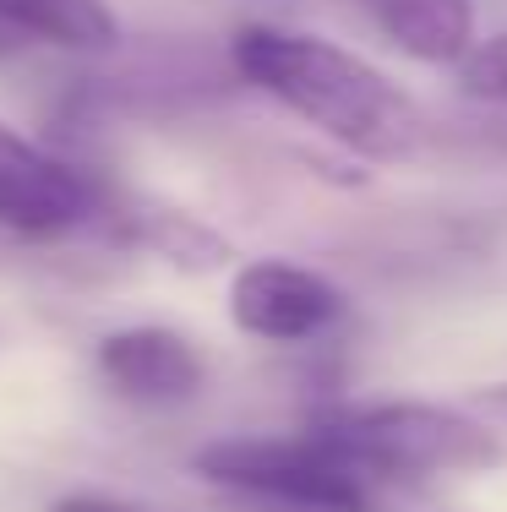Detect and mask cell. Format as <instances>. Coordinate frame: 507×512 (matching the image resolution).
Here are the masks:
<instances>
[{
    "instance_id": "obj_1",
    "label": "cell",
    "mask_w": 507,
    "mask_h": 512,
    "mask_svg": "<svg viewBox=\"0 0 507 512\" xmlns=\"http://www.w3.org/2000/svg\"><path fill=\"white\" fill-rule=\"evenodd\" d=\"M229 60L257 93H268L311 131H322L344 153L371 158V164H393V158L415 153L420 131H426L415 99L388 71H377L344 44L284 28H240L229 39Z\"/></svg>"
},
{
    "instance_id": "obj_2",
    "label": "cell",
    "mask_w": 507,
    "mask_h": 512,
    "mask_svg": "<svg viewBox=\"0 0 507 512\" xmlns=\"http://www.w3.org/2000/svg\"><path fill=\"white\" fill-rule=\"evenodd\" d=\"M197 474L273 512H448L426 480L382 474L328 436H229L197 453Z\"/></svg>"
},
{
    "instance_id": "obj_3",
    "label": "cell",
    "mask_w": 507,
    "mask_h": 512,
    "mask_svg": "<svg viewBox=\"0 0 507 512\" xmlns=\"http://www.w3.org/2000/svg\"><path fill=\"white\" fill-rule=\"evenodd\" d=\"M311 431L328 436L333 447L355 453L360 463L404 480H437V474H475L502 458V442L491 436L486 420L442 404H333L311 414Z\"/></svg>"
},
{
    "instance_id": "obj_4",
    "label": "cell",
    "mask_w": 507,
    "mask_h": 512,
    "mask_svg": "<svg viewBox=\"0 0 507 512\" xmlns=\"http://www.w3.org/2000/svg\"><path fill=\"white\" fill-rule=\"evenodd\" d=\"M349 300L317 267L257 256L229 278V322L257 344H311L344 322Z\"/></svg>"
},
{
    "instance_id": "obj_5",
    "label": "cell",
    "mask_w": 507,
    "mask_h": 512,
    "mask_svg": "<svg viewBox=\"0 0 507 512\" xmlns=\"http://www.w3.org/2000/svg\"><path fill=\"white\" fill-rule=\"evenodd\" d=\"M93 213H99L93 180L0 120V229L28 240H55L82 229Z\"/></svg>"
},
{
    "instance_id": "obj_6",
    "label": "cell",
    "mask_w": 507,
    "mask_h": 512,
    "mask_svg": "<svg viewBox=\"0 0 507 512\" xmlns=\"http://www.w3.org/2000/svg\"><path fill=\"white\" fill-rule=\"evenodd\" d=\"M99 365L104 387L137 409H175L208 387V360L175 327H120L99 338Z\"/></svg>"
},
{
    "instance_id": "obj_7",
    "label": "cell",
    "mask_w": 507,
    "mask_h": 512,
    "mask_svg": "<svg viewBox=\"0 0 507 512\" xmlns=\"http://www.w3.org/2000/svg\"><path fill=\"white\" fill-rule=\"evenodd\" d=\"M393 50L420 66H458L475 44V0H366Z\"/></svg>"
},
{
    "instance_id": "obj_8",
    "label": "cell",
    "mask_w": 507,
    "mask_h": 512,
    "mask_svg": "<svg viewBox=\"0 0 507 512\" xmlns=\"http://www.w3.org/2000/svg\"><path fill=\"white\" fill-rule=\"evenodd\" d=\"M0 33L50 50L104 55L120 44V17L110 0H0Z\"/></svg>"
},
{
    "instance_id": "obj_9",
    "label": "cell",
    "mask_w": 507,
    "mask_h": 512,
    "mask_svg": "<svg viewBox=\"0 0 507 512\" xmlns=\"http://www.w3.org/2000/svg\"><path fill=\"white\" fill-rule=\"evenodd\" d=\"M120 229H126L131 246L159 256L175 273H219L235 256V246L219 229H208L202 218L180 213V207H159V202H137L131 213H120Z\"/></svg>"
},
{
    "instance_id": "obj_10",
    "label": "cell",
    "mask_w": 507,
    "mask_h": 512,
    "mask_svg": "<svg viewBox=\"0 0 507 512\" xmlns=\"http://www.w3.org/2000/svg\"><path fill=\"white\" fill-rule=\"evenodd\" d=\"M458 93L475 104L507 109V33L469 44V55L458 60Z\"/></svg>"
},
{
    "instance_id": "obj_11",
    "label": "cell",
    "mask_w": 507,
    "mask_h": 512,
    "mask_svg": "<svg viewBox=\"0 0 507 512\" xmlns=\"http://www.w3.org/2000/svg\"><path fill=\"white\" fill-rule=\"evenodd\" d=\"M464 414H475V420H486V425H507V382L475 387V393L464 398Z\"/></svg>"
},
{
    "instance_id": "obj_12",
    "label": "cell",
    "mask_w": 507,
    "mask_h": 512,
    "mask_svg": "<svg viewBox=\"0 0 507 512\" xmlns=\"http://www.w3.org/2000/svg\"><path fill=\"white\" fill-rule=\"evenodd\" d=\"M50 512H142V507L120 502V496H93V491H77V496H66V502H55Z\"/></svg>"
},
{
    "instance_id": "obj_13",
    "label": "cell",
    "mask_w": 507,
    "mask_h": 512,
    "mask_svg": "<svg viewBox=\"0 0 507 512\" xmlns=\"http://www.w3.org/2000/svg\"><path fill=\"white\" fill-rule=\"evenodd\" d=\"M502 137H507V131H502Z\"/></svg>"
}]
</instances>
